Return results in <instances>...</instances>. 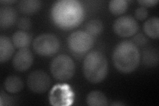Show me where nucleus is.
<instances>
[{"mask_svg":"<svg viewBox=\"0 0 159 106\" xmlns=\"http://www.w3.org/2000/svg\"><path fill=\"white\" fill-rule=\"evenodd\" d=\"M51 16L58 27L71 30L83 21L84 9L81 3L76 0H61L52 5Z\"/></svg>","mask_w":159,"mask_h":106,"instance_id":"obj_1","label":"nucleus"},{"mask_svg":"<svg viewBox=\"0 0 159 106\" xmlns=\"http://www.w3.org/2000/svg\"><path fill=\"white\" fill-rule=\"evenodd\" d=\"M112 58L117 70L123 73H130L138 67L141 54L137 47L132 41H125L117 45Z\"/></svg>","mask_w":159,"mask_h":106,"instance_id":"obj_2","label":"nucleus"},{"mask_svg":"<svg viewBox=\"0 0 159 106\" xmlns=\"http://www.w3.org/2000/svg\"><path fill=\"white\" fill-rule=\"evenodd\" d=\"M107 72V60L101 52L92 51L86 55L83 63V72L89 82L94 84L102 82Z\"/></svg>","mask_w":159,"mask_h":106,"instance_id":"obj_3","label":"nucleus"},{"mask_svg":"<svg viewBox=\"0 0 159 106\" xmlns=\"http://www.w3.org/2000/svg\"><path fill=\"white\" fill-rule=\"evenodd\" d=\"M51 72L57 80L67 81L75 73V64L68 55L60 54L52 60Z\"/></svg>","mask_w":159,"mask_h":106,"instance_id":"obj_4","label":"nucleus"},{"mask_svg":"<svg viewBox=\"0 0 159 106\" xmlns=\"http://www.w3.org/2000/svg\"><path fill=\"white\" fill-rule=\"evenodd\" d=\"M61 43L55 35L42 34L34 39L33 47L34 51L43 57H51L60 49Z\"/></svg>","mask_w":159,"mask_h":106,"instance_id":"obj_5","label":"nucleus"},{"mask_svg":"<svg viewBox=\"0 0 159 106\" xmlns=\"http://www.w3.org/2000/svg\"><path fill=\"white\" fill-rule=\"evenodd\" d=\"M68 45L72 51L76 53H86L93 45V38L90 35L83 31H77L70 35Z\"/></svg>","mask_w":159,"mask_h":106,"instance_id":"obj_6","label":"nucleus"},{"mask_svg":"<svg viewBox=\"0 0 159 106\" xmlns=\"http://www.w3.org/2000/svg\"><path fill=\"white\" fill-rule=\"evenodd\" d=\"M49 76L43 70H35L29 74L27 78L28 87L32 92L37 94L46 92L51 86Z\"/></svg>","mask_w":159,"mask_h":106,"instance_id":"obj_7","label":"nucleus"},{"mask_svg":"<svg viewBox=\"0 0 159 106\" xmlns=\"http://www.w3.org/2000/svg\"><path fill=\"white\" fill-rule=\"evenodd\" d=\"M139 30L136 20L131 16H122L117 18L113 23V31L118 36L129 37L135 35Z\"/></svg>","mask_w":159,"mask_h":106,"instance_id":"obj_8","label":"nucleus"},{"mask_svg":"<svg viewBox=\"0 0 159 106\" xmlns=\"http://www.w3.org/2000/svg\"><path fill=\"white\" fill-rule=\"evenodd\" d=\"M33 55L27 48L19 49L13 58V66L19 72H25L31 67Z\"/></svg>","mask_w":159,"mask_h":106,"instance_id":"obj_9","label":"nucleus"},{"mask_svg":"<svg viewBox=\"0 0 159 106\" xmlns=\"http://www.w3.org/2000/svg\"><path fill=\"white\" fill-rule=\"evenodd\" d=\"M17 19V13L12 7L5 6L0 8V27L6 29L16 23Z\"/></svg>","mask_w":159,"mask_h":106,"instance_id":"obj_10","label":"nucleus"},{"mask_svg":"<svg viewBox=\"0 0 159 106\" xmlns=\"http://www.w3.org/2000/svg\"><path fill=\"white\" fill-rule=\"evenodd\" d=\"M14 45L7 37H0V62H4L9 60L14 53Z\"/></svg>","mask_w":159,"mask_h":106,"instance_id":"obj_11","label":"nucleus"},{"mask_svg":"<svg viewBox=\"0 0 159 106\" xmlns=\"http://www.w3.org/2000/svg\"><path fill=\"white\" fill-rule=\"evenodd\" d=\"M41 3L38 0H24L18 3L19 11L24 15H33L41 8Z\"/></svg>","mask_w":159,"mask_h":106,"instance_id":"obj_12","label":"nucleus"},{"mask_svg":"<svg viewBox=\"0 0 159 106\" xmlns=\"http://www.w3.org/2000/svg\"><path fill=\"white\" fill-rule=\"evenodd\" d=\"M3 87L7 92L16 94L22 90L23 82L21 78L16 76H9L5 80Z\"/></svg>","mask_w":159,"mask_h":106,"instance_id":"obj_13","label":"nucleus"},{"mask_svg":"<svg viewBox=\"0 0 159 106\" xmlns=\"http://www.w3.org/2000/svg\"><path fill=\"white\" fill-rule=\"evenodd\" d=\"M31 42V35L25 31H18L13 35L12 43L17 48H25L29 46Z\"/></svg>","mask_w":159,"mask_h":106,"instance_id":"obj_14","label":"nucleus"},{"mask_svg":"<svg viewBox=\"0 0 159 106\" xmlns=\"http://www.w3.org/2000/svg\"><path fill=\"white\" fill-rule=\"evenodd\" d=\"M159 19L158 17H152L146 21L143 25L144 32L148 37L158 39L159 36Z\"/></svg>","mask_w":159,"mask_h":106,"instance_id":"obj_15","label":"nucleus"},{"mask_svg":"<svg viewBox=\"0 0 159 106\" xmlns=\"http://www.w3.org/2000/svg\"><path fill=\"white\" fill-rule=\"evenodd\" d=\"M86 103L89 106H105L107 105V99L102 92L92 91L87 95Z\"/></svg>","mask_w":159,"mask_h":106,"instance_id":"obj_16","label":"nucleus"},{"mask_svg":"<svg viewBox=\"0 0 159 106\" xmlns=\"http://www.w3.org/2000/svg\"><path fill=\"white\" fill-rule=\"evenodd\" d=\"M143 62L149 67H153L158 63V52L155 48H147L143 54Z\"/></svg>","mask_w":159,"mask_h":106,"instance_id":"obj_17","label":"nucleus"},{"mask_svg":"<svg viewBox=\"0 0 159 106\" xmlns=\"http://www.w3.org/2000/svg\"><path fill=\"white\" fill-rule=\"evenodd\" d=\"M86 32L92 37H96L100 35L103 29V25L101 21L98 19H92L89 21L85 26Z\"/></svg>","mask_w":159,"mask_h":106,"instance_id":"obj_18","label":"nucleus"},{"mask_svg":"<svg viewBox=\"0 0 159 106\" xmlns=\"http://www.w3.org/2000/svg\"><path fill=\"white\" fill-rule=\"evenodd\" d=\"M128 3L125 0H112L109 3V9L111 13L119 16L126 12Z\"/></svg>","mask_w":159,"mask_h":106,"instance_id":"obj_19","label":"nucleus"},{"mask_svg":"<svg viewBox=\"0 0 159 106\" xmlns=\"http://www.w3.org/2000/svg\"><path fill=\"white\" fill-rule=\"evenodd\" d=\"M17 26L19 29H21V31H26L31 27V21L27 17H23L19 20Z\"/></svg>","mask_w":159,"mask_h":106,"instance_id":"obj_20","label":"nucleus"},{"mask_svg":"<svg viewBox=\"0 0 159 106\" xmlns=\"http://www.w3.org/2000/svg\"><path fill=\"white\" fill-rule=\"evenodd\" d=\"M132 42L135 44L137 47L143 46V45H145L147 43V39L145 35H143L141 33H139L136 35L135 36L133 37Z\"/></svg>","mask_w":159,"mask_h":106,"instance_id":"obj_21","label":"nucleus"},{"mask_svg":"<svg viewBox=\"0 0 159 106\" xmlns=\"http://www.w3.org/2000/svg\"><path fill=\"white\" fill-rule=\"evenodd\" d=\"M135 15L137 19L139 20V21H143L147 17L148 12L145 7H141L136 9Z\"/></svg>","mask_w":159,"mask_h":106,"instance_id":"obj_22","label":"nucleus"},{"mask_svg":"<svg viewBox=\"0 0 159 106\" xmlns=\"http://www.w3.org/2000/svg\"><path fill=\"white\" fill-rule=\"evenodd\" d=\"M139 4H141L142 7H151L152 6H155L158 3V0H140L138 2Z\"/></svg>","mask_w":159,"mask_h":106,"instance_id":"obj_23","label":"nucleus"},{"mask_svg":"<svg viewBox=\"0 0 159 106\" xmlns=\"http://www.w3.org/2000/svg\"><path fill=\"white\" fill-rule=\"evenodd\" d=\"M14 2H16L15 1H1L0 2V3H1L2 4H5L6 6H7V4H11V3H13Z\"/></svg>","mask_w":159,"mask_h":106,"instance_id":"obj_24","label":"nucleus"}]
</instances>
